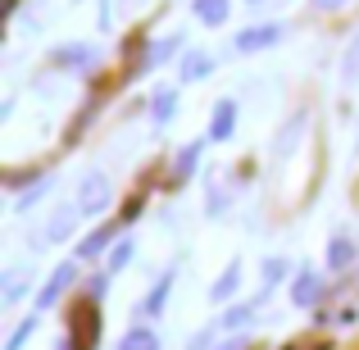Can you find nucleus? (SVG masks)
<instances>
[{"instance_id": "obj_1", "label": "nucleus", "mask_w": 359, "mask_h": 350, "mask_svg": "<svg viewBox=\"0 0 359 350\" xmlns=\"http://www.w3.org/2000/svg\"><path fill=\"white\" fill-rule=\"evenodd\" d=\"M73 337H78V350H96V332H100V309L96 305H91V300H87V305H78V309H73Z\"/></svg>"}, {"instance_id": "obj_2", "label": "nucleus", "mask_w": 359, "mask_h": 350, "mask_svg": "<svg viewBox=\"0 0 359 350\" xmlns=\"http://www.w3.org/2000/svg\"><path fill=\"white\" fill-rule=\"evenodd\" d=\"M105 201H109V177L105 173H87L82 177V191H78V210L96 214V210H105Z\"/></svg>"}, {"instance_id": "obj_3", "label": "nucleus", "mask_w": 359, "mask_h": 350, "mask_svg": "<svg viewBox=\"0 0 359 350\" xmlns=\"http://www.w3.org/2000/svg\"><path fill=\"white\" fill-rule=\"evenodd\" d=\"M73 273H78V269H73V264H60V269H55V278L46 282V287H41V296H36V309L55 305V300L64 296V287H69V282H73Z\"/></svg>"}, {"instance_id": "obj_4", "label": "nucleus", "mask_w": 359, "mask_h": 350, "mask_svg": "<svg viewBox=\"0 0 359 350\" xmlns=\"http://www.w3.org/2000/svg\"><path fill=\"white\" fill-rule=\"evenodd\" d=\"M282 36V27L278 23H269V27H245V32L237 36V51L241 55H250V51H259V46H273Z\"/></svg>"}, {"instance_id": "obj_5", "label": "nucleus", "mask_w": 359, "mask_h": 350, "mask_svg": "<svg viewBox=\"0 0 359 350\" xmlns=\"http://www.w3.org/2000/svg\"><path fill=\"white\" fill-rule=\"evenodd\" d=\"M232 119H237V100H219V105H214L210 137H214V141H228V137H232Z\"/></svg>"}, {"instance_id": "obj_6", "label": "nucleus", "mask_w": 359, "mask_h": 350, "mask_svg": "<svg viewBox=\"0 0 359 350\" xmlns=\"http://www.w3.org/2000/svg\"><path fill=\"white\" fill-rule=\"evenodd\" d=\"M78 205H60V210H55V219H50V228H46V236H50V241H64V236L73 232V223H78Z\"/></svg>"}, {"instance_id": "obj_7", "label": "nucleus", "mask_w": 359, "mask_h": 350, "mask_svg": "<svg viewBox=\"0 0 359 350\" xmlns=\"http://www.w3.org/2000/svg\"><path fill=\"white\" fill-rule=\"evenodd\" d=\"M168 287H173V273H164V278L155 282V291H150V296L141 300V314H159V309H164V296H168Z\"/></svg>"}, {"instance_id": "obj_8", "label": "nucleus", "mask_w": 359, "mask_h": 350, "mask_svg": "<svg viewBox=\"0 0 359 350\" xmlns=\"http://www.w3.org/2000/svg\"><path fill=\"white\" fill-rule=\"evenodd\" d=\"M196 18H201V23H223V18H228V0H196Z\"/></svg>"}, {"instance_id": "obj_9", "label": "nucleus", "mask_w": 359, "mask_h": 350, "mask_svg": "<svg viewBox=\"0 0 359 350\" xmlns=\"http://www.w3.org/2000/svg\"><path fill=\"white\" fill-rule=\"evenodd\" d=\"M314 296H318V273H300L296 287H291V300H296V305H309Z\"/></svg>"}, {"instance_id": "obj_10", "label": "nucleus", "mask_w": 359, "mask_h": 350, "mask_svg": "<svg viewBox=\"0 0 359 350\" xmlns=\"http://www.w3.org/2000/svg\"><path fill=\"white\" fill-rule=\"evenodd\" d=\"M351 255H355L351 236H337V241L327 245V269H346V264H351Z\"/></svg>"}, {"instance_id": "obj_11", "label": "nucleus", "mask_w": 359, "mask_h": 350, "mask_svg": "<svg viewBox=\"0 0 359 350\" xmlns=\"http://www.w3.org/2000/svg\"><path fill=\"white\" fill-rule=\"evenodd\" d=\"M196 155H201V141H191V146L177 155V164H173V177H177V182H187V177L196 173Z\"/></svg>"}, {"instance_id": "obj_12", "label": "nucleus", "mask_w": 359, "mask_h": 350, "mask_svg": "<svg viewBox=\"0 0 359 350\" xmlns=\"http://www.w3.org/2000/svg\"><path fill=\"white\" fill-rule=\"evenodd\" d=\"M123 350H159V342H155L150 328H132V332L123 337Z\"/></svg>"}, {"instance_id": "obj_13", "label": "nucleus", "mask_w": 359, "mask_h": 350, "mask_svg": "<svg viewBox=\"0 0 359 350\" xmlns=\"http://www.w3.org/2000/svg\"><path fill=\"white\" fill-rule=\"evenodd\" d=\"M60 64H73V69H87V64H96V55H91L87 46H64Z\"/></svg>"}, {"instance_id": "obj_14", "label": "nucleus", "mask_w": 359, "mask_h": 350, "mask_svg": "<svg viewBox=\"0 0 359 350\" xmlns=\"http://www.w3.org/2000/svg\"><path fill=\"white\" fill-rule=\"evenodd\" d=\"M210 55H187V64H182V87H187V82H191V78H201V73H210Z\"/></svg>"}, {"instance_id": "obj_15", "label": "nucleus", "mask_w": 359, "mask_h": 350, "mask_svg": "<svg viewBox=\"0 0 359 350\" xmlns=\"http://www.w3.org/2000/svg\"><path fill=\"white\" fill-rule=\"evenodd\" d=\"M237 287H241V269H228V273H223L219 282H214V300H228V296H232Z\"/></svg>"}, {"instance_id": "obj_16", "label": "nucleus", "mask_w": 359, "mask_h": 350, "mask_svg": "<svg viewBox=\"0 0 359 350\" xmlns=\"http://www.w3.org/2000/svg\"><path fill=\"white\" fill-rule=\"evenodd\" d=\"M32 332H36V314H32V318H23V323L14 328V337H9V342H5V350H23V342H27V337H32Z\"/></svg>"}, {"instance_id": "obj_17", "label": "nucleus", "mask_w": 359, "mask_h": 350, "mask_svg": "<svg viewBox=\"0 0 359 350\" xmlns=\"http://www.w3.org/2000/svg\"><path fill=\"white\" fill-rule=\"evenodd\" d=\"M173 105H177V91H164V96L155 100V123H168V114H173Z\"/></svg>"}, {"instance_id": "obj_18", "label": "nucleus", "mask_w": 359, "mask_h": 350, "mask_svg": "<svg viewBox=\"0 0 359 350\" xmlns=\"http://www.w3.org/2000/svg\"><path fill=\"white\" fill-rule=\"evenodd\" d=\"M128 260H132V241H118V245H114V255H109V264H105V269H109V273H118V269H123V264H128Z\"/></svg>"}, {"instance_id": "obj_19", "label": "nucleus", "mask_w": 359, "mask_h": 350, "mask_svg": "<svg viewBox=\"0 0 359 350\" xmlns=\"http://www.w3.org/2000/svg\"><path fill=\"white\" fill-rule=\"evenodd\" d=\"M109 236H114V228H100V232H91V236H87V241H82V255H96V250H100V245H105V241H109Z\"/></svg>"}, {"instance_id": "obj_20", "label": "nucleus", "mask_w": 359, "mask_h": 350, "mask_svg": "<svg viewBox=\"0 0 359 350\" xmlns=\"http://www.w3.org/2000/svg\"><path fill=\"white\" fill-rule=\"evenodd\" d=\"M177 41H182V36H164V41H159V46H155V55H150V64H164V60H168V55H173V51H177Z\"/></svg>"}, {"instance_id": "obj_21", "label": "nucleus", "mask_w": 359, "mask_h": 350, "mask_svg": "<svg viewBox=\"0 0 359 350\" xmlns=\"http://www.w3.org/2000/svg\"><path fill=\"white\" fill-rule=\"evenodd\" d=\"M255 314V305H237V309H228V318H223V328H241L245 318Z\"/></svg>"}, {"instance_id": "obj_22", "label": "nucleus", "mask_w": 359, "mask_h": 350, "mask_svg": "<svg viewBox=\"0 0 359 350\" xmlns=\"http://www.w3.org/2000/svg\"><path fill=\"white\" fill-rule=\"evenodd\" d=\"M282 273H287V260H269V264H264V278H269V287L282 278Z\"/></svg>"}, {"instance_id": "obj_23", "label": "nucleus", "mask_w": 359, "mask_h": 350, "mask_svg": "<svg viewBox=\"0 0 359 350\" xmlns=\"http://www.w3.org/2000/svg\"><path fill=\"white\" fill-rule=\"evenodd\" d=\"M41 191H46V177H41V182L32 187V191H23V196H18V210H27L32 201H41Z\"/></svg>"}, {"instance_id": "obj_24", "label": "nucleus", "mask_w": 359, "mask_h": 350, "mask_svg": "<svg viewBox=\"0 0 359 350\" xmlns=\"http://www.w3.org/2000/svg\"><path fill=\"white\" fill-rule=\"evenodd\" d=\"M355 64H359V41H355V51H351V60H346V73H355Z\"/></svg>"}, {"instance_id": "obj_25", "label": "nucleus", "mask_w": 359, "mask_h": 350, "mask_svg": "<svg viewBox=\"0 0 359 350\" xmlns=\"http://www.w3.org/2000/svg\"><path fill=\"white\" fill-rule=\"evenodd\" d=\"M332 5H341V0H318V9H332Z\"/></svg>"}]
</instances>
